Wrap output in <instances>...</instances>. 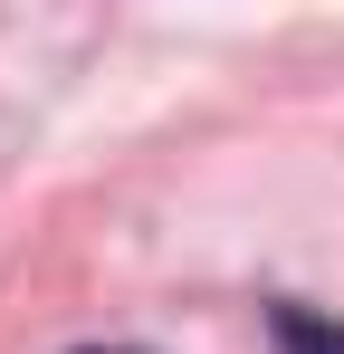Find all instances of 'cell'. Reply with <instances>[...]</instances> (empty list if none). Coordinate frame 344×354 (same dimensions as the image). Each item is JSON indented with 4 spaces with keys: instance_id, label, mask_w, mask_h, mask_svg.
Listing matches in <instances>:
<instances>
[{
    "instance_id": "6da1fadb",
    "label": "cell",
    "mask_w": 344,
    "mask_h": 354,
    "mask_svg": "<svg viewBox=\"0 0 344 354\" xmlns=\"http://www.w3.org/2000/svg\"><path fill=\"white\" fill-rule=\"evenodd\" d=\"M268 326H278V354H344V326L316 316V306H278Z\"/></svg>"
},
{
    "instance_id": "7a4b0ae2",
    "label": "cell",
    "mask_w": 344,
    "mask_h": 354,
    "mask_svg": "<svg viewBox=\"0 0 344 354\" xmlns=\"http://www.w3.org/2000/svg\"><path fill=\"white\" fill-rule=\"evenodd\" d=\"M96 354H106V345H96Z\"/></svg>"
}]
</instances>
